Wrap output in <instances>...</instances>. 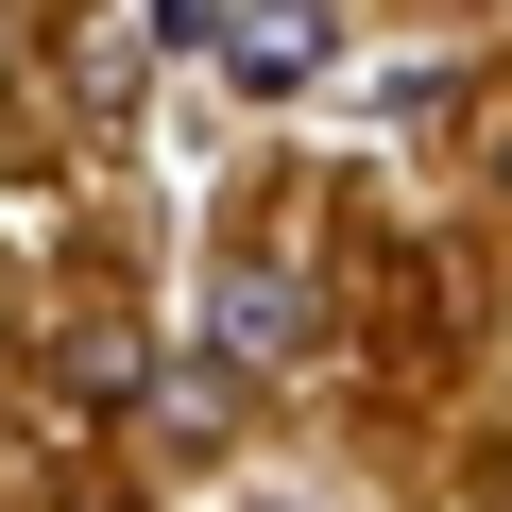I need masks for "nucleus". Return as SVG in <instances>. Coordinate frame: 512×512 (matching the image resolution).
Segmentation results:
<instances>
[{
  "mask_svg": "<svg viewBox=\"0 0 512 512\" xmlns=\"http://www.w3.org/2000/svg\"><path fill=\"white\" fill-rule=\"evenodd\" d=\"M52 393H69V410H120V393H154V359H137L120 325H86V342H52Z\"/></svg>",
  "mask_w": 512,
  "mask_h": 512,
  "instance_id": "7ed1b4c3",
  "label": "nucleus"
},
{
  "mask_svg": "<svg viewBox=\"0 0 512 512\" xmlns=\"http://www.w3.org/2000/svg\"><path fill=\"white\" fill-rule=\"evenodd\" d=\"M205 52H222L256 103H308V86H325V52H342V0H222Z\"/></svg>",
  "mask_w": 512,
  "mask_h": 512,
  "instance_id": "f257e3e1",
  "label": "nucleus"
},
{
  "mask_svg": "<svg viewBox=\"0 0 512 512\" xmlns=\"http://www.w3.org/2000/svg\"><path fill=\"white\" fill-rule=\"evenodd\" d=\"M205 342H222V376H291V359H308V291L274 274V256H222V291H205Z\"/></svg>",
  "mask_w": 512,
  "mask_h": 512,
  "instance_id": "f03ea898",
  "label": "nucleus"
}]
</instances>
